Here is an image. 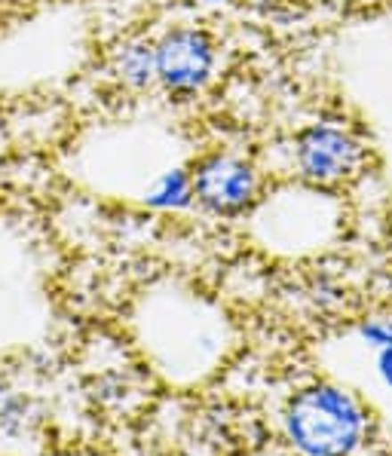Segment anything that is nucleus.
<instances>
[{
  "label": "nucleus",
  "instance_id": "7",
  "mask_svg": "<svg viewBox=\"0 0 392 456\" xmlns=\"http://www.w3.org/2000/svg\"><path fill=\"white\" fill-rule=\"evenodd\" d=\"M359 340L371 349H380L392 343V315H374V319H365L359 325Z\"/></svg>",
  "mask_w": 392,
  "mask_h": 456
},
{
  "label": "nucleus",
  "instance_id": "9",
  "mask_svg": "<svg viewBox=\"0 0 392 456\" xmlns=\"http://www.w3.org/2000/svg\"><path fill=\"white\" fill-rule=\"evenodd\" d=\"M191 10H227V6L240 4V0H184Z\"/></svg>",
  "mask_w": 392,
  "mask_h": 456
},
{
  "label": "nucleus",
  "instance_id": "8",
  "mask_svg": "<svg viewBox=\"0 0 392 456\" xmlns=\"http://www.w3.org/2000/svg\"><path fill=\"white\" fill-rule=\"evenodd\" d=\"M374 353H377V377H380L387 389H392V343L374 349Z\"/></svg>",
  "mask_w": 392,
  "mask_h": 456
},
{
  "label": "nucleus",
  "instance_id": "4",
  "mask_svg": "<svg viewBox=\"0 0 392 456\" xmlns=\"http://www.w3.org/2000/svg\"><path fill=\"white\" fill-rule=\"evenodd\" d=\"M193 202L218 217H240L255 208L261 196V175L240 153L212 151L191 166Z\"/></svg>",
  "mask_w": 392,
  "mask_h": 456
},
{
  "label": "nucleus",
  "instance_id": "10",
  "mask_svg": "<svg viewBox=\"0 0 392 456\" xmlns=\"http://www.w3.org/2000/svg\"><path fill=\"white\" fill-rule=\"evenodd\" d=\"M242 4L255 6V10H264V12H270V10H276V6L289 4V0H242Z\"/></svg>",
  "mask_w": 392,
  "mask_h": 456
},
{
  "label": "nucleus",
  "instance_id": "3",
  "mask_svg": "<svg viewBox=\"0 0 392 456\" xmlns=\"http://www.w3.org/2000/svg\"><path fill=\"white\" fill-rule=\"evenodd\" d=\"M157 44V86L175 102L206 93L218 71V44L200 25H169Z\"/></svg>",
  "mask_w": 392,
  "mask_h": 456
},
{
  "label": "nucleus",
  "instance_id": "1",
  "mask_svg": "<svg viewBox=\"0 0 392 456\" xmlns=\"http://www.w3.org/2000/svg\"><path fill=\"white\" fill-rule=\"evenodd\" d=\"M362 404L338 386H310L285 408V438L300 456H353L365 438Z\"/></svg>",
  "mask_w": 392,
  "mask_h": 456
},
{
  "label": "nucleus",
  "instance_id": "2",
  "mask_svg": "<svg viewBox=\"0 0 392 456\" xmlns=\"http://www.w3.org/2000/svg\"><path fill=\"white\" fill-rule=\"evenodd\" d=\"M368 147L349 126L334 120L310 123L294 135L291 166L313 187H338L365 168Z\"/></svg>",
  "mask_w": 392,
  "mask_h": 456
},
{
  "label": "nucleus",
  "instance_id": "6",
  "mask_svg": "<svg viewBox=\"0 0 392 456\" xmlns=\"http://www.w3.org/2000/svg\"><path fill=\"white\" fill-rule=\"evenodd\" d=\"M144 206L157 212H184L193 206V178L191 168H166L163 175L147 184Z\"/></svg>",
  "mask_w": 392,
  "mask_h": 456
},
{
  "label": "nucleus",
  "instance_id": "5",
  "mask_svg": "<svg viewBox=\"0 0 392 456\" xmlns=\"http://www.w3.org/2000/svg\"><path fill=\"white\" fill-rule=\"evenodd\" d=\"M110 74L132 93L157 86V44L144 34H129L110 49Z\"/></svg>",
  "mask_w": 392,
  "mask_h": 456
}]
</instances>
